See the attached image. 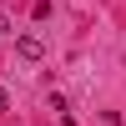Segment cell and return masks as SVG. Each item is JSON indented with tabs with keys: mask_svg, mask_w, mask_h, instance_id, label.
<instances>
[{
	"mask_svg": "<svg viewBox=\"0 0 126 126\" xmlns=\"http://www.w3.org/2000/svg\"><path fill=\"white\" fill-rule=\"evenodd\" d=\"M15 56L20 61H40V56H46V40H40V35H20L15 40Z\"/></svg>",
	"mask_w": 126,
	"mask_h": 126,
	"instance_id": "cell-1",
	"label": "cell"
},
{
	"mask_svg": "<svg viewBox=\"0 0 126 126\" xmlns=\"http://www.w3.org/2000/svg\"><path fill=\"white\" fill-rule=\"evenodd\" d=\"M0 35H10V10H0Z\"/></svg>",
	"mask_w": 126,
	"mask_h": 126,
	"instance_id": "cell-2",
	"label": "cell"
},
{
	"mask_svg": "<svg viewBox=\"0 0 126 126\" xmlns=\"http://www.w3.org/2000/svg\"><path fill=\"white\" fill-rule=\"evenodd\" d=\"M5 106H10V96H5V86H0V111H5Z\"/></svg>",
	"mask_w": 126,
	"mask_h": 126,
	"instance_id": "cell-3",
	"label": "cell"
}]
</instances>
